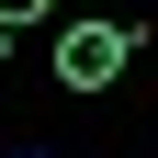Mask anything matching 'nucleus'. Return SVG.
Segmentation results:
<instances>
[{
    "label": "nucleus",
    "mask_w": 158,
    "mask_h": 158,
    "mask_svg": "<svg viewBox=\"0 0 158 158\" xmlns=\"http://www.w3.org/2000/svg\"><path fill=\"white\" fill-rule=\"evenodd\" d=\"M124 56H135L124 23H68V34H56V79H68V90H113Z\"/></svg>",
    "instance_id": "nucleus-1"
},
{
    "label": "nucleus",
    "mask_w": 158,
    "mask_h": 158,
    "mask_svg": "<svg viewBox=\"0 0 158 158\" xmlns=\"http://www.w3.org/2000/svg\"><path fill=\"white\" fill-rule=\"evenodd\" d=\"M56 0H0V34H23V23H45Z\"/></svg>",
    "instance_id": "nucleus-2"
}]
</instances>
